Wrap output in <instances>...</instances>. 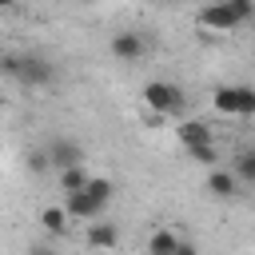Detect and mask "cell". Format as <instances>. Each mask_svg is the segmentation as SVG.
<instances>
[{
	"label": "cell",
	"mask_w": 255,
	"mask_h": 255,
	"mask_svg": "<svg viewBox=\"0 0 255 255\" xmlns=\"http://www.w3.org/2000/svg\"><path fill=\"white\" fill-rule=\"evenodd\" d=\"M56 175H60V191L68 195V191H84V183H88L92 171H88L84 163H76V167H60Z\"/></svg>",
	"instance_id": "cell-16"
},
{
	"label": "cell",
	"mask_w": 255,
	"mask_h": 255,
	"mask_svg": "<svg viewBox=\"0 0 255 255\" xmlns=\"http://www.w3.org/2000/svg\"><path fill=\"white\" fill-rule=\"evenodd\" d=\"M24 163H28V171H32V175H44V171H52V163H48V147H32Z\"/></svg>",
	"instance_id": "cell-17"
},
{
	"label": "cell",
	"mask_w": 255,
	"mask_h": 255,
	"mask_svg": "<svg viewBox=\"0 0 255 255\" xmlns=\"http://www.w3.org/2000/svg\"><path fill=\"white\" fill-rule=\"evenodd\" d=\"M60 207H64V215H68L72 223H92V219L104 215V207H96V203L88 199V191H68Z\"/></svg>",
	"instance_id": "cell-6"
},
{
	"label": "cell",
	"mask_w": 255,
	"mask_h": 255,
	"mask_svg": "<svg viewBox=\"0 0 255 255\" xmlns=\"http://www.w3.org/2000/svg\"><path fill=\"white\" fill-rule=\"evenodd\" d=\"M231 175L239 179V187H255V151H235Z\"/></svg>",
	"instance_id": "cell-14"
},
{
	"label": "cell",
	"mask_w": 255,
	"mask_h": 255,
	"mask_svg": "<svg viewBox=\"0 0 255 255\" xmlns=\"http://www.w3.org/2000/svg\"><path fill=\"white\" fill-rule=\"evenodd\" d=\"M183 151H187V159H191L195 167H219V163H223V155H219V143H215V139L195 143V147H183Z\"/></svg>",
	"instance_id": "cell-12"
},
{
	"label": "cell",
	"mask_w": 255,
	"mask_h": 255,
	"mask_svg": "<svg viewBox=\"0 0 255 255\" xmlns=\"http://www.w3.org/2000/svg\"><path fill=\"white\" fill-rule=\"evenodd\" d=\"M227 4H231V12H235L239 24H251V16H255V0H227Z\"/></svg>",
	"instance_id": "cell-18"
},
{
	"label": "cell",
	"mask_w": 255,
	"mask_h": 255,
	"mask_svg": "<svg viewBox=\"0 0 255 255\" xmlns=\"http://www.w3.org/2000/svg\"><path fill=\"white\" fill-rule=\"evenodd\" d=\"M139 100H143V108H147L151 116H159V120L187 112V92H183L175 80H147L143 92H139Z\"/></svg>",
	"instance_id": "cell-1"
},
{
	"label": "cell",
	"mask_w": 255,
	"mask_h": 255,
	"mask_svg": "<svg viewBox=\"0 0 255 255\" xmlns=\"http://www.w3.org/2000/svg\"><path fill=\"white\" fill-rule=\"evenodd\" d=\"M211 108L219 116H235V120H251L255 116V88L251 84H223L211 92Z\"/></svg>",
	"instance_id": "cell-2"
},
{
	"label": "cell",
	"mask_w": 255,
	"mask_h": 255,
	"mask_svg": "<svg viewBox=\"0 0 255 255\" xmlns=\"http://www.w3.org/2000/svg\"><path fill=\"white\" fill-rule=\"evenodd\" d=\"M108 52H112L120 64H139V60L151 52V44H147L143 32H135V28H120V32H112Z\"/></svg>",
	"instance_id": "cell-3"
},
{
	"label": "cell",
	"mask_w": 255,
	"mask_h": 255,
	"mask_svg": "<svg viewBox=\"0 0 255 255\" xmlns=\"http://www.w3.org/2000/svg\"><path fill=\"white\" fill-rule=\"evenodd\" d=\"M8 8H16V0H0V12H8Z\"/></svg>",
	"instance_id": "cell-22"
},
{
	"label": "cell",
	"mask_w": 255,
	"mask_h": 255,
	"mask_svg": "<svg viewBox=\"0 0 255 255\" xmlns=\"http://www.w3.org/2000/svg\"><path fill=\"white\" fill-rule=\"evenodd\" d=\"M171 255H199V247H195V243H191V239H179V243H175V251H171Z\"/></svg>",
	"instance_id": "cell-20"
},
{
	"label": "cell",
	"mask_w": 255,
	"mask_h": 255,
	"mask_svg": "<svg viewBox=\"0 0 255 255\" xmlns=\"http://www.w3.org/2000/svg\"><path fill=\"white\" fill-rule=\"evenodd\" d=\"M207 191L215 195V199H235L239 195V179L231 175V167H207Z\"/></svg>",
	"instance_id": "cell-9"
},
{
	"label": "cell",
	"mask_w": 255,
	"mask_h": 255,
	"mask_svg": "<svg viewBox=\"0 0 255 255\" xmlns=\"http://www.w3.org/2000/svg\"><path fill=\"white\" fill-rule=\"evenodd\" d=\"M40 227H44V235H48V239H60V235H68L72 219L64 215V207H60V203H48V207L40 211Z\"/></svg>",
	"instance_id": "cell-11"
},
{
	"label": "cell",
	"mask_w": 255,
	"mask_h": 255,
	"mask_svg": "<svg viewBox=\"0 0 255 255\" xmlns=\"http://www.w3.org/2000/svg\"><path fill=\"white\" fill-rule=\"evenodd\" d=\"M175 139H179L183 147H195V143H207V139H215V131H211V124H207V120L183 116V120L175 124Z\"/></svg>",
	"instance_id": "cell-7"
},
{
	"label": "cell",
	"mask_w": 255,
	"mask_h": 255,
	"mask_svg": "<svg viewBox=\"0 0 255 255\" xmlns=\"http://www.w3.org/2000/svg\"><path fill=\"white\" fill-rule=\"evenodd\" d=\"M88 243H92L96 251H112V247L120 243V227L108 223V219H92V223H88Z\"/></svg>",
	"instance_id": "cell-10"
},
{
	"label": "cell",
	"mask_w": 255,
	"mask_h": 255,
	"mask_svg": "<svg viewBox=\"0 0 255 255\" xmlns=\"http://www.w3.org/2000/svg\"><path fill=\"white\" fill-rule=\"evenodd\" d=\"M48 163H52V171H60V167H76V163H84V147L76 143V139H56L52 147H48Z\"/></svg>",
	"instance_id": "cell-8"
},
{
	"label": "cell",
	"mask_w": 255,
	"mask_h": 255,
	"mask_svg": "<svg viewBox=\"0 0 255 255\" xmlns=\"http://www.w3.org/2000/svg\"><path fill=\"white\" fill-rule=\"evenodd\" d=\"M28 255H60V251H56L52 243H32V247H28Z\"/></svg>",
	"instance_id": "cell-21"
},
{
	"label": "cell",
	"mask_w": 255,
	"mask_h": 255,
	"mask_svg": "<svg viewBox=\"0 0 255 255\" xmlns=\"http://www.w3.org/2000/svg\"><path fill=\"white\" fill-rule=\"evenodd\" d=\"M195 24H199L203 32H219V36H227V32L243 28V24L235 20V12H231V4H227V0H211V4H203V8L195 12Z\"/></svg>",
	"instance_id": "cell-5"
},
{
	"label": "cell",
	"mask_w": 255,
	"mask_h": 255,
	"mask_svg": "<svg viewBox=\"0 0 255 255\" xmlns=\"http://www.w3.org/2000/svg\"><path fill=\"white\" fill-rule=\"evenodd\" d=\"M16 68H20V52H0V76L16 80Z\"/></svg>",
	"instance_id": "cell-19"
},
{
	"label": "cell",
	"mask_w": 255,
	"mask_h": 255,
	"mask_svg": "<svg viewBox=\"0 0 255 255\" xmlns=\"http://www.w3.org/2000/svg\"><path fill=\"white\" fill-rule=\"evenodd\" d=\"M175 243H179V235H175L171 227H155V231L147 235V255H171Z\"/></svg>",
	"instance_id": "cell-15"
},
{
	"label": "cell",
	"mask_w": 255,
	"mask_h": 255,
	"mask_svg": "<svg viewBox=\"0 0 255 255\" xmlns=\"http://www.w3.org/2000/svg\"><path fill=\"white\" fill-rule=\"evenodd\" d=\"M56 80V64L48 56H36V52H20V68H16V84L24 88H48Z\"/></svg>",
	"instance_id": "cell-4"
},
{
	"label": "cell",
	"mask_w": 255,
	"mask_h": 255,
	"mask_svg": "<svg viewBox=\"0 0 255 255\" xmlns=\"http://www.w3.org/2000/svg\"><path fill=\"white\" fill-rule=\"evenodd\" d=\"M84 191H88V199H92L96 207H108V203H112V195H116V183H112L108 175H88Z\"/></svg>",
	"instance_id": "cell-13"
}]
</instances>
